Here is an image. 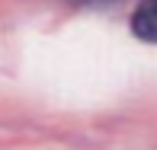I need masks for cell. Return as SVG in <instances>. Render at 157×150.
<instances>
[{"mask_svg":"<svg viewBox=\"0 0 157 150\" xmlns=\"http://www.w3.org/2000/svg\"><path fill=\"white\" fill-rule=\"evenodd\" d=\"M132 32L144 42H157V0H144L132 16Z\"/></svg>","mask_w":157,"mask_h":150,"instance_id":"obj_1","label":"cell"}]
</instances>
